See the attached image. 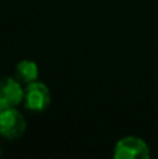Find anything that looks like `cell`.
Returning a JSON list of instances; mask_svg holds the SVG:
<instances>
[{
    "mask_svg": "<svg viewBox=\"0 0 158 159\" xmlns=\"http://www.w3.org/2000/svg\"><path fill=\"white\" fill-rule=\"evenodd\" d=\"M150 157L151 154L148 144L136 135L120 138L114 149L115 159H148Z\"/></svg>",
    "mask_w": 158,
    "mask_h": 159,
    "instance_id": "cell-1",
    "label": "cell"
},
{
    "mask_svg": "<svg viewBox=\"0 0 158 159\" xmlns=\"http://www.w3.org/2000/svg\"><path fill=\"white\" fill-rule=\"evenodd\" d=\"M27 129L24 116L16 109L8 107L0 113V135L7 140H18Z\"/></svg>",
    "mask_w": 158,
    "mask_h": 159,
    "instance_id": "cell-2",
    "label": "cell"
},
{
    "mask_svg": "<svg viewBox=\"0 0 158 159\" xmlns=\"http://www.w3.org/2000/svg\"><path fill=\"white\" fill-rule=\"evenodd\" d=\"M50 91L44 82L34 81L24 89V106L34 112H44L50 105Z\"/></svg>",
    "mask_w": 158,
    "mask_h": 159,
    "instance_id": "cell-3",
    "label": "cell"
},
{
    "mask_svg": "<svg viewBox=\"0 0 158 159\" xmlns=\"http://www.w3.org/2000/svg\"><path fill=\"white\" fill-rule=\"evenodd\" d=\"M24 101V89L18 80L0 78V113L8 107H17Z\"/></svg>",
    "mask_w": 158,
    "mask_h": 159,
    "instance_id": "cell-4",
    "label": "cell"
},
{
    "mask_svg": "<svg viewBox=\"0 0 158 159\" xmlns=\"http://www.w3.org/2000/svg\"><path fill=\"white\" fill-rule=\"evenodd\" d=\"M16 77L21 84H31L34 81H38L39 70L38 64L32 60H21L16 66Z\"/></svg>",
    "mask_w": 158,
    "mask_h": 159,
    "instance_id": "cell-5",
    "label": "cell"
},
{
    "mask_svg": "<svg viewBox=\"0 0 158 159\" xmlns=\"http://www.w3.org/2000/svg\"><path fill=\"white\" fill-rule=\"evenodd\" d=\"M0 155H2V149H0Z\"/></svg>",
    "mask_w": 158,
    "mask_h": 159,
    "instance_id": "cell-6",
    "label": "cell"
}]
</instances>
